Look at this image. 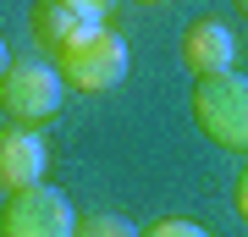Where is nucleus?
Returning <instances> with one entry per match:
<instances>
[{
  "mask_svg": "<svg viewBox=\"0 0 248 237\" xmlns=\"http://www.w3.org/2000/svg\"><path fill=\"white\" fill-rule=\"evenodd\" d=\"M193 122L221 149L248 155V78H237V72L199 78L193 83Z\"/></svg>",
  "mask_w": 248,
  "mask_h": 237,
  "instance_id": "f257e3e1",
  "label": "nucleus"
},
{
  "mask_svg": "<svg viewBox=\"0 0 248 237\" xmlns=\"http://www.w3.org/2000/svg\"><path fill=\"white\" fill-rule=\"evenodd\" d=\"M61 105H66V78H61V66L39 61V55L11 61V72L0 78V111H6L17 127H39V122H50Z\"/></svg>",
  "mask_w": 248,
  "mask_h": 237,
  "instance_id": "f03ea898",
  "label": "nucleus"
},
{
  "mask_svg": "<svg viewBox=\"0 0 248 237\" xmlns=\"http://www.w3.org/2000/svg\"><path fill=\"white\" fill-rule=\"evenodd\" d=\"M78 210L61 188L39 182V188H22V193L6 199L0 210V237H78Z\"/></svg>",
  "mask_w": 248,
  "mask_h": 237,
  "instance_id": "7ed1b4c3",
  "label": "nucleus"
},
{
  "mask_svg": "<svg viewBox=\"0 0 248 237\" xmlns=\"http://www.w3.org/2000/svg\"><path fill=\"white\" fill-rule=\"evenodd\" d=\"M55 66H61L66 88H78V94H110L127 78V66H133V50H127V39L116 28H105V33L83 39L78 50L55 55Z\"/></svg>",
  "mask_w": 248,
  "mask_h": 237,
  "instance_id": "20e7f679",
  "label": "nucleus"
},
{
  "mask_svg": "<svg viewBox=\"0 0 248 237\" xmlns=\"http://www.w3.org/2000/svg\"><path fill=\"white\" fill-rule=\"evenodd\" d=\"M105 11L99 6H83V0H39L33 6V33L39 44H45L50 55H66V50H78L83 39H94V33H105Z\"/></svg>",
  "mask_w": 248,
  "mask_h": 237,
  "instance_id": "39448f33",
  "label": "nucleus"
},
{
  "mask_svg": "<svg viewBox=\"0 0 248 237\" xmlns=\"http://www.w3.org/2000/svg\"><path fill=\"white\" fill-rule=\"evenodd\" d=\"M232 55H237V39H232V28L215 22V17H199V22L182 33V66L193 72V83L232 72Z\"/></svg>",
  "mask_w": 248,
  "mask_h": 237,
  "instance_id": "423d86ee",
  "label": "nucleus"
},
{
  "mask_svg": "<svg viewBox=\"0 0 248 237\" xmlns=\"http://www.w3.org/2000/svg\"><path fill=\"white\" fill-rule=\"evenodd\" d=\"M45 166H50V149H45V138L33 127H6L0 132V182L11 193L39 188L45 182Z\"/></svg>",
  "mask_w": 248,
  "mask_h": 237,
  "instance_id": "0eeeda50",
  "label": "nucleus"
},
{
  "mask_svg": "<svg viewBox=\"0 0 248 237\" xmlns=\"http://www.w3.org/2000/svg\"><path fill=\"white\" fill-rule=\"evenodd\" d=\"M78 237H143L127 215H83L78 221Z\"/></svg>",
  "mask_w": 248,
  "mask_h": 237,
  "instance_id": "6e6552de",
  "label": "nucleus"
},
{
  "mask_svg": "<svg viewBox=\"0 0 248 237\" xmlns=\"http://www.w3.org/2000/svg\"><path fill=\"white\" fill-rule=\"evenodd\" d=\"M143 237H210V232H204L199 221H155Z\"/></svg>",
  "mask_w": 248,
  "mask_h": 237,
  "instance_id": "1a4fd4ad",
  "label": "nucleus"
},
{
  "mask_svg": "<svg viewBox=\"0 0 248 237\" xmlns=\"http://www.w3.org/2000/svg\"><path fill=\"white\" fill-rule=\"evenodd\" d=\"M232 204H237V215L248 221V166H243V176L232 182Z\"/></svg>",
  "mask_w": 248,
  "mask_h": 237,
  "instance_id": "9d476101",
  "label": "nucleus"
},
{
  "mask_svg": "<svg viewBox=\"0 0 248 237\" xmlns=\"http://www.w3.org/2000/svg\"><path fill=\"white\" fill-rule=\"evenodd\" d=\"M11 72V50H6V39H0V78Z\"/></svg>",
  "mask_w": 248,
  "mask_h": 237,
  "instance_id": "9b49d317",
  "label": "nucleus"
},
{
  "mask_svg": "<svg viewBox=\"0 0 248 237\" xmlns=\"http://www.w3.org/2000/svg\"><path fill=\"white\" fill-rule=\"evenodd\" d=\"M83 6H99V11H110V0H83Z\"/></svg>",
  "mask_w": 248,
  "mask_h": 237,
  "instance_id": "f8f14e48",
  "label": "nucleus"
},
{
  "mask_svg": "<svg viewBox=\"0 0 248 237\" xmlns=\"http://www.w3.org/2000/svg\"><path fill=\"white\" fill-rule=\"evenodd\" d=\"M237 11H243V17H248V0H237Z\"/></svg>",
  "mask_w": 248,
  "mask_h": 237,
  "instance_id": "ddd939ff",
  "label": "nucleus"
},
{
  "mask_svg": "<svg viewBox=\"0 0 248 237\" xmlns=\"http://www.w3.org/2000/svg\"><path fill=\"white\" fill-rule=\"evenodd\" d=\"M143 6H166V0H143Z\"/></svg>",
  "mask_w": 248,
  "mask_h": 237,
  "instance_id": "4468645a",
  "label": "nucleus"
}]
</instances>
